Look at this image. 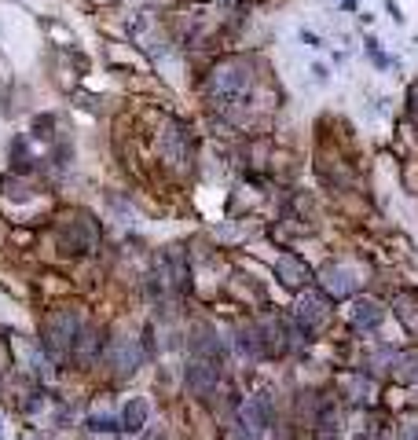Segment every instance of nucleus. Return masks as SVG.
I'll use <instances>...</instances> for the list:
<instances>
[{"label":"nucleus","mask_w":418,"mask_h":440,"mask_svg":"<svg viewBox=\"0 0 418 440\" xmlns=\"http://www.w3.org/2000/svg\"><path fill=\"white\" fill-rule=\"evenodd\" d=\"M250 84H253V73H250V62L246 59L220 62V67L209 73V103L235 106L246 92H250Z\"/></svg>","instance_id":"nucleus-1"},{"label":"nucleus","mask_w":418,"mask_h":440,"mask_svg":"<svg viewBox=\"0 0 418 440\" xmlns=\"http://www.w3.org/2000/svg\"><path fill=\"white\" fill-rule=\"evenodd\" d=\"M81 334V312L78 308H56L45 319V345L51 352H67L73 349V341Z\"/></svg>","instance_id":"nucleus-2"},{"label":"nucleus","mask_w":418,"mask_h":440,"mask_svg":"<svg viewBox=\"0 0 418 440\" xmlns=\"http://www.w3.org/2000/svg\"><path fill=\"white\" fill-rule=\"evenodd\" d=\"M184 385H187L191 396L209 400V396L217 393V385H220V363L209 360V356H195L187 363V371H184Z\"/></svg>","instance_id":"nucleus-3"},{"label":"nucleus","mask_w":418,"mask_h":440,"mask_svg":"<svg viewBox=\"0 0 418 440\" xmlns=\"http://www.w3.org/2000/svg\"><path fill=\"white\" fill-rule=\"evenodd\" d=\"M103 356H106V363H111L117 374H132L139 363H143V341L121 334V338H114L111 345H106Z\"/></svg>","instance_id":"nucleus-4"},{"label":"nucleus","mask_w":418,"mask_h":440,"mask_svg":"<svg viewBox=\"0 0 418 440\" xmlns=\"http://www.w3.org/2000/svg\"><path fill=\"white\" fill-rule=\"evenodd\" d=\"M191 132L184 125H176V121H169L162 128V158L169 165H187V158H191Z\"/></svg>","instance_id":"nucleus-5"},{"label":"nucleus","mask_w":418,"mask_h":440,"mask_svg":"<svg viewBox=\"0 0 418 440\" xmlns=\"http://www.w3.org/2000/svg\"><path fill=\"white\" fill-rule=\"evenodd\" d=\"M272 426V400L268 396H250L239 407V429H246L250 437H261Z\"/></svg>","instance_id":"nucleus-6"},{"label":"nucleus","mask_w":418,"mask_h":440,"mask_svg":"<svg viewBox=\"0 0 418 440\" xmlns=\"http://www.w3.org/2000/svg\"><path fill=\"white\" fill-rule=\"evenodd\" d=\"M297 319L305 323V330H316L319 323L330 319V301L323 294H305L301 305H297Z\"/></svg>","instance_id":"nucleus-7"},{"label":"nucleus","mask_w":418,"mask_h":440,"mask_svg":"<svg viewBox=\"0 0 418 440\" xmlns=\"http://www.w3.org/2000/svg\"><path fill=\"white\" fill-rule=\"evenodd\" d=\"M100 352H106V338H100V330H95V327L81 330L78 341H73V360H78L81 367H89V363L100 360Z\"/></svg>","instance_id":"nucleus-8"},{"label":"nucleus","mask_w":418,"mask_h":440,"mask_svg":"<svg viewBox=\"0 0 418 440\" xmlns=\"http://www.w3.org/2000/svg\"><path fill=\"white\" fill-rule=\"evenodd\" d=\"M275 272H279V283H286V286H301L305 279H308L305 261H301V257H294V253H283V257H279Z\"/></svg>","instance_id":"nucleus-9"},{"label":"nucleus","mask_w":418,"mask_h":440,"mask_svg":"<svg viewBox=\"0 0 418 440\" xmlns=\"http://www.w3.org/2000/svg\"><path fill=\"white\" fill-rule=\"evenodd\" d=\"M382 305L378 301H356V308H352V323H356L360 330H374L382 323Z\"/></svg>","instance_id":"nucleus-10"},{"label":"nucleus","mask_w":418,"mask_h":440,"mask_svg":"<svg viewBox=\"0 0 418 440\" xmlns=\"http://www.w3.org/2000/svg\"><path fill=\"white\" fill-rule=\"evenodd\" d=\"M147 426V400H128L125 404V415H121V429L125 433H139V429Z\"/></svg>","instance_id":"nucleus-11"},{"label":"nucleus","mask_w":418,"mask_h":440,"mask_svg":"<svg viewBox=\"0 0 418 440\" xmlns=\"http://www.w3.org/2000/svg\"><path fill=\"white\" fill-rule=\"evenodd\" d=\"M396 316H400L407 327H418V294L396 297Z\"/></svg>","instance_id":"nucleus-12"},{"label":"nucleus","mask_w":418,"mask_h":440,"mask_svg":"<svg viewBox=\"0 0 418 440\" xmlns=\"http://www.w3.org/2000/svg\"><path fill=\"white\" fill-rule=\"evenodd\" d=\"M396 378H400V382H415L418 378V356H400V360H396Z\"/></svg>","instance_id":"nucleus-13"},{"label":"nucleus","mask_w":418,"mask_h":440,"mask_svg":"<svg viewBox=\"0 0 418 440\" xmlns=\"http://www.w3.org/2000/svg\"><path fill=\"white\" fill-rule=\"evenodd\" d=\"M89 429H95V433H114V429H121V418H114V415H92L89 418Z\"/></svg>","instance_id":"nucleus-14"},{"label":"nucleus","mask_w":418,"mask_h":440,"mask_svg":"<svg viewBox=\"0 0 418 440\" xmlns=\"http://www.w3.org/2000/svg\"><path fill=\"white\" fill-rule=\"evenodd\" d=\"M400 440H418V422H407V426H400Z\"/></svg>","instance_id":"nucleus-15"}]
</instances>
